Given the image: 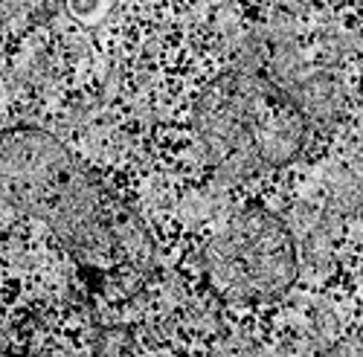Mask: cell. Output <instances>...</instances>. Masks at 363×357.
<instances>
[{"label":"cell","mask_w":363,"mask_h":357,"mask_svg":"<svg viewBox=\"0 0 363 357\" xmlns=\"http://www.w3.org/2000/svg\"><path fill=\"white\" fill-rule=\"evenodd\" d=\"M0 200L47 224L94 271H145L151 264V238L134 210L44 131H0Z\"/></svg>","instance_id":"6da1fadb"},{"label":"cell","mask_w":363,"mask_h":357,"mask_svg":"<svg viewBox=\"0 0 363 357\" xmlns=\"http://www.w3.org/2000/svg\"><path fill=\"white\" fill-rule=\"evenodd\" d=\"M195 131L218 174L250 177L294 160L306 142L308 119L274 79L230 70L201 94Z\"/></svg>","instance_id":"7a4b0ae2"},{"label":"cell","mask_w":363,"mask_h":357,"mask_svg":"<svg viewBox=\"0 0 363 357\" xmlns=\"http://www.w3.org/2000/svg\"><path fill=\"white\" fill-rule=\"evenodd\" d=\"M206 276L233 302H264L282 296L296 276V247L285 224L264 210H241L209 238Z\"/></svg>","instance_id":"3957f363"}]
</instances>
